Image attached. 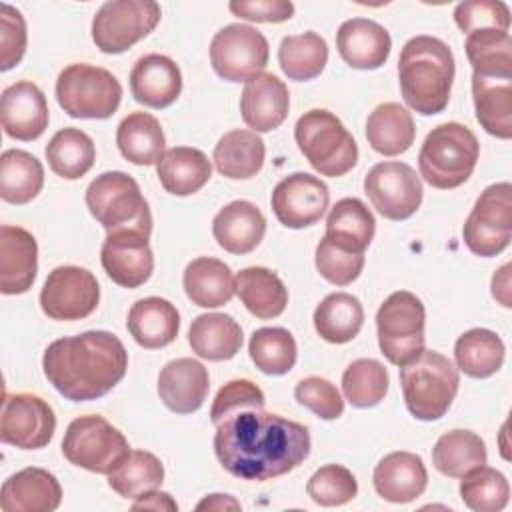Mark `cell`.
<instances>
[{
  "mask_svg": "<svg viewBox=\"0 0 512 512\" xmlns=\"http://www.w3.org/2000/svg\"><path fill=\"white\" fill-rule=\"evenodd\" d=\"M310 446V432L304 424L264 410H240L222 420L214 434L220 466L250 482L292 472L308 458Z\"/></svg>",
  "mask_w": 512,
  "mask_h": 512,
  "instance_id": "cell-1",
  "label": "cell"
},
{
  "mask_svg": "<svg viewBox=\"0 0 512 512\" xmlns=\"http://www.w3.org/2000/svg\"><path fill=\"white\" fill-rule=\"evenodd\" d=\"M42 370L66 400L90 402L106 396L126 376L128 352L112 332L88 330L50 342Z\"/></svg>",
  "mask_w": 512,
  "mask_h": 512,
  "instance_id": "cell-2",
  "label": "cell"
},
{
  "mask_svg": "<svg viewBox=\"0 0 512 512\" xmlns=\"http://www.w3.org/2000/svg\"><path fill=\"white\" fill-rule=\"evenodd\" d=\"M454 74L452 50L436 36H414L400 50V92L404 102L422 116L440 114L448 106Z\"/></svg>",
  "mask_w": 512,
  "mask_h": 512,
  "instance_id": "cell-3",
  "label": "cell"
},
{
  "mask_svg": "<svg viewBox=\"0 0 512 512\" xmlns=\"http://www.w3.org/2000/svg\"><path fill=\"white\" fill-rule=\"evenodd\" d=\"M480 144L460 122H444L428 132L418 152L420 176L438 190L462 186L474 172Z\"/></svg>",
  "mask_w": 512,
  "mask_h": 512,
  "instance_id": "cell-4",
  "label": "cell"
},
{
  "mask_svg": "<svg viewBox=\"0 0 512 512\" xmlns=\"http://www.w3.org/2000/svg\"><path fill=\"white\" fill-rule=\"evenodd\" d=\"M400 386L408 412L424 422L442 418L452 406L460 374L440 352L424 350L416 360L400 366Z\"/></svg>",
  "mask_w": 512,
  "mask_h": 512,
  "instance_id": "cell-5",
  "label": "cell"
},
{
  "mask_svg": "<svg viewBox=\"0 0 512 512\" xmlns=\"http://www.w3.org/2000/svg\"><path fill=\"white\" fill-rule=\"evenodd\" d=\"M294 140L308 164L322 176L338 178L358 162V144L342 120L322 108L304 112L294 126Z\"/></svg>",
  "mask_w": 512,
  "mask_h": 512,
  "instance_id": "cell-6",
  "label": "cell"
},
{
  "mask_svg": "<svg viewBox=\"0 0 512 512\" xmlns=\"http://www.w3.org/2000/svg\"><path fill=\"white\" fill-rule=\"evenodd\" d=\"M86 206L106 232L136 230L152 234V214L138 182L120 170L102 172L86 188Z\"/></svg>",
  "mask_w": 512,
  "mask_h": 512,
  "instance_id": "cell-7",
  "label": "cell"
},
{
  "mask_svg": "<svg viewBox=\"0 0 512 512\" xmlns=\"http://www.w3.org/2000/svg\"><path fill=\"white\" fill-rule=\"evenodd\" d=\"M424 328V304L408 290L392 292L376 312L378 346L394 366H406L426 350Z\"/></svg>",
  "mask_w": 512,
  "mask_h": 512,
  "instance_id": "cell-8",
  "label": "cell"
},
{
  "mask_svg": "<svg viewBox=\"0 0 512 512\" xmlns=\"http://www.w3.org/2000/svg\"><path fill=\"white\" fill-rule=\"evenodd\" d=\"M56 100L72 118L104 120L118 110L122 86L110 70L78 62L58 74Z\"/></svg>",
  "mask_w": 512,
  "mask_h": 512,
  "instance_id": "cell-9",
  "label": "cell"
},
{
  "mask_svg": "<svg viewBox=\"0 0 512 512\" xmlns=\"http://www.w3.org/2000/svg\"><path fill=\"white\" fill-rule=\"evenodd\" d=\"M130 452L124 434L98 414L74 418L62 438L64 458L94 474H112Z\"/></svg>",
  "mask_w": 512,
  "mask_h": 512,
  "instance_id": "cell-10",
  "label": "cell"
},
{
  "mask_svg": "<svg viewBox=\"0 0 512 512\" xmlns=\"http://www.w3.org/2000/svg\"><path fill=\"white\" fill-rule=\"evenodd\" d=\"M160 18L162 10L154 0H110L92 18V40L104 54H122L146 38Z\"/></svg>",
  "mask_w": 512,
  "mask_h": 512,
  "instance_id": "cell-11",
  "label": "cell"
},
{
  "mask_svg": "<svg viewBox=\"0 0 512 512\" xmlns=\"http://www.w3.org/2000/svg\"><path fill=\"white\" fill-rule=\"evenodd\" d=\"M466 248L480 256L492 258L508 248L512 238V186L510 182L490 184L474 202L462 226Z\"/></svg>",
  "mask_w": 512,
  "mask_h": 512,
  "instance_id": "cell-12",
  "label": "cell"
},
{
  "mask_svg": "<svg viewBox=\"0 0 512 512\" xmlns=\"http://www.w3.org/2000/svg\"><path fill=\"white\" fill-rule=\"evenodd\" d=\"M266 36L248 24H228L210 42V64L226 82H246L268 64Z\"/></svg>",
  "mask_w": 512,
  "mask_h": 512,
  "instance_id": "cell-13",
  "label": "cell"
},
{
  "mask_svg": "<svg viewBox=\"0 0 512 512\" xmlns=\"http://www.w3.org/2000/svg\"><path fill=\"white\" fill-rule=\"evenodd\" d=\"M100 302L96 276L82 266H56L42 290L40 308L50 320L72 322L90 316Z\"/></svg>",
  "mask_w": 512,
  "mask_h": 512,
  "instance_id": "cell-14",
  "label": "cell"
},
{
  "mask_svg": "<svg viewBox=\"0 0 512 512\" xmlns=\"http://www.w3.org/2000/svg\"><path fill=\"white\" fill-rule=\"evenodd\" d=\"M364 192L372 206L388 220H406L422 204V182L404 162L374 164L364 176Z\"/></svg>",
  "mask_w": 512,
  "mask_h": 512,
  "instance_id": "cell-15",
  "label": "cell"
},
{
  "mask_svg": "<svg viewBox=\"0 0 512 512\" xmlns=\"http://www.w3.org/2000/svg\"><path fill=\"white\" fill-rule=\"evenodd\" d=\"M56 430L52 406L28 392L6 394L0 416V440L20 450H40L50 444Z\"/></svg>",
  "mask_w": 512,
  "mask_h": 512,
  "instance_id": "cell-16",
  "label": "cell"
},
{
  "mask_svg": "<svg viewBox=\"0 0 512 512\" xmlns=\"http://www.w3.org/2000/svg\"><path fill=\"white\" fill-rule=\"evenodd\" d=\"M270 204L282 226L300 230L316 224L324 216L330 204V192L320 178L294 172L274 186Z\"/></svg>",
  "mask_w": 512,
  "mask_h": 512,
  "instance_id": "cell-17",
  "label": "cell"
},
{
  "mask_svg": "<svg viewBox=\"0 0 512 512\" xmlns=\"http://www.w3.org/2000/svg\"><path fill=\"white\" fill-rule=\"evenodd\" d=\"M146 234L136 230H114L106 234L100 262L108 278L122 288L146 284L154 272V254Z\"/></svg>",
  "mask_w": 512,
  "mask_h": 512,
  "instance_id": "cell-18",
  "label": "cell"
},
{
  "mask_svg": "<svg viewBox=\"0 0 512 512\" xmlns=\"http://www.w3.org/2000/svg\"><path fill=\"white\" fill-rule=\"evenodd\" d=\"M0 118L6 136L32 142L48 128V102L44 92L30 80H18L2 90Z\"/></svg>",
  "mask_w": 512,
  "mask_h": 512,
  "instance_id": "cell-19",
  "label": "cell"
},
{
  "mask_svg": "<svg viewBox=\"0 0 512 512\" xmlns=\"http://www.w3.org/2000/svg\"><path fill=\"white\" fill-rule=\"evenodd\" d=\"M288 108L290 92L278 76L270 72H258L244 82L240 114L252 132L276 130L286 120Z\"/></svg>",
  "mask_w": 512,
  "mask_h": 512,
  "instance_id": "cell-20",
  "label": "cell"
},
{
  "mask_svg": "<svg viewBox=\"0 0 512 512\" xmlns=\"http://www.w3.org/2000/svg\"><path fill=\"white\" fill-rule=\"evenodd\" d=\"M38 272L36 238L20 226H0V292L24 294L32 288Z\"/></svg>",
  "mask_w": 512,
  "mask_h": 512,
  "instance_id": "cell-21",
  "label": "cell"
},
{
  "mask_svg": "<svg viewBox=\"0 0 512 512\" xmlns=\"http://www.w3.org/2000/svg\"><path fill=\"white\" fill-rule=\"evenodd\" d=\"M336 48L350 68L376 70L388 60L392 38L382 24L370 18H350L336 32Z\"/></svg>",
  "mask_w": 512,
  "mask_h": 512,
  "instance_id": "cell-22",
  "label": "cell"
},
{
  "mask_svg": "<svg viewBox=\"0 0 512 512\" xmlns=\"http://www.w3.org/2000/svg\"><path fill=\"white\" fill-rule=\"evenodd\" d=\"M210 390L208 370L194 358L170 360L158 374V396L176 414L196 412Z\"/></svg>",
  "mask_w": 512,
  "mask_h": 512,
  "instance_id": "cell-23",
  "label": "cell"
},
{
  "mask_svg": "<svg viewBox=\"0 0 512 512\" xmlns=\"http://www.w3.org/2000/svg\"><path fill=\"white\" fill-rule=\"evenodd\" d=\"M130 92L138 104L148 108H168L182 92L178 64L164 54H146L136 60L130 72Z\"/></svg>",
  "mask_w": 512,
  "mask_h": 512,
  "instance_id": "cell-24",
  "label": "cell"
},
{
  "mask_svg": "<svg viewBox=\"0 0 512 512\" xmlns=\"http://www.w3.org/2000/svg\"><path fill=\"white\" fill-rule=\"evenodd\" d=\"M62 502L56 476L44 468H22L2 484L0 506L4 512H54Z\"/></svg>",
  "mask_w": 512,
  "mask_h": 512,
  "instance_id": "cell-25",
  "label": "cell"
},
{
  "mask_svg": "<svg viewBox=\"0 0 512 512\" xmlns=\"http://www.w3.org/2000/svg\"><path fill=\"white\" fill-rule=\"evenodd\" d=\"M372 482L380 498L394 504H406L422 496L428 484V472L418 454L398 450L386 454L376 464Z\"/></svg>",
  "mask_w": 512,
  "mask_h": 512,
  "instance_id": "cell-26",
  "label": "cell"
},
{
  "mask_svg": "<svg viewBox=\"0 0 512 512\" xmlns=\"http://www.w3.org/2000/svg\"><path fill=\"white\" fill-rule=\"evenodd\" d=\"M266 218L248 200H234L218 210L212 220V236L230 254H248L264 240Z\"/></svg>",
  "mask_w": 512,
  "mask_h": 512,
  "instance_id": "cell-27",
  "label": "cell"
},
{
  "mask_svg": "<svg viewBox=\"0 0 512 512\" xmlns=\"http://www.w3.org/2000/svg\"><path fill=\"white\" fill-rule=\"evenodd\" d=\"M126 328L138 346L146 350L164 348L178 336L180 314L170 300L148 296L132 304Z\"/></svg>",
  "mask_w": 512,
  "mask_h": 512,
  "instance_id": "cell-28",
  "label": "cell"
},
{
  "mask_svg": "<svg viewBox=\"0 0 512 512\" xmlns=\"http://www.w3.org/2000/svg\"><path fill=\"white\" fill-rule=\"evenodd\" d=\"M472 100L480 126L500 138H512V76L472 72Z\"/></svg>",
  "mask_w": 512,
  "mask_h": 512,
  "instance_id": "cell-29",
  "label": "cell"
},
{
  "mask_svg": "<svg viewBox=\"0 0 512 512\" xmlns=\"http://www.w3.org/2000/svg\"><path fill=\"white\" fill-rule=\"evenodd\" d=\"M244 342L240 324L222 312L200 314L192 320L188 330V344L192 352L210 362L234 358Z\"/></svg>",
  "mask_w": 512,
  "mask_h": 512,
  "instance_id": "cell-30",
  "label": "cell"
},
{
  "mask_svg": "<svg viewBox=\"0 0 512 512\" xmlns=\"http://www.w3.org/2000/svg\"><path fill=\"white\" fill-rule=\"evenodd\" d=\"M186 296L200 308H218L236 294V278L228 264L218 258H194L182 276Z\"/></svg>",
  "mask_w": 512,
  "mask_h": 512,
  "instance_id": "cell-31",
  "label": "cell"
},
{
  "mask_svg": "<svg viewBox=\"0 0 512 512\" xmlns=\"http://www.w3.org/2000/svg\"><path fill=\"white\" fill-rule=\"evenodd\" d=\"M156 174L168 194L190 196L206 186L212 176V164L198 148L174 146L158 160Z\"/></svg>",
  "mask_w": 512,
  "mask_h": 512,
  "instance_id": "cell-32",
  "label": "cell"
},
{
  "mask_svg": "<svg viewBox=\"0 0 512 512\" xmlns=\"http://www.w3.org/2000/svg\"><path fill=\"white\" fill-rule=\"evenodd\" d=\"M236 294L244 308L260 318L272 320L286 310L288 290L280 276L264 266H248L236 274Z\"/></svg>",
  "mask_w": 512,
  "mask_h": 512,
  "instance_id": "cell-33",
  "label": "cell"
},
{
  "mask_svg": "<svg viewBox=\"0 0 512 512\" xmlns=\"http://www.w3.org/2000/svg\"><path fill=\"white\" fill-rule=\"evenodd\" d=\"M416 138L412 114L398 102L378 104L366 120V140L382 156L404 154Z\"/></svg>",
  "mask_w": 512,
  "mask_h": 512,
  "instance_id": "cell-34",
  "label": "cell"
},
{
  "mask_svg": "<svg viewBox=\"0 0 512 512\" xmlns=\"http://www.w3.org/2000/svg\"><path fill=\"white\" fill-rule=\"evenodd\" d=\"M374 232L376 220L370 208L358 198H342L332 206L326 218L324 238L338 248L364 254L374 238Z\"/></svg>",
  "mask_w": 512,
  "mask_h": 512,
  "instance_id": "cell-35",
  "label": "cell"
},
{
  "mask_svg": "<svg viewBox=\"0 0 512 512\" xmlns=\"http://www.w3.org/2000/svg\"><path fill=\"white\" fill-rule=\"evenodd\" d=\"M266 146L252 130H230L214 146V166L230 180H248L264 166Z\"/></svg>",
  "mask_w": 512,
  "mask_h": 512,
  "instance_id": "cell-36",
  "label": "cell"
},
{
  "mask_svg": "<svg viewBox=\"0 0 512 512\" xmlns=\"http://www.w3.org/2000/svg\"><path fill=\"white\" fill-rule=\"evenodd\" d=\"M120 154L136 166L158 164L164 150V132L160 122L148 112H132L116 128Z\"/></svg>",
  "mask_w": 512,
  "mask_h": 512,
  "instance_id": "cell-37",
  "label": "cell"
},
{
  "mask_svg": "<svg viewBox=\"0 0 512 512\" xmlns=\"http://www.w3.org/2000/svg\"><path fill=\"white\" fill-rule=\"evenodd\" d=\"M314 328L330 344H346L358 336L364 324L360 300L348 292L328 294L314 310Z\"/></svg>",
  "mask_w": 512,
  "mask_h": 512,
  "instance_id": "cell-38",
  "label": "cell"
},
{
  "mask_svg": "<svg viewBox=\"0 0 512 512\" xmlns=\"http://www.w3.org/2000/svg\"><path fill=\"white\" fill-rule=\"evenodd\" d=\"M44 186L42 162L18 148L4 150L0 156V198L8 204L32 202Z\"/></svg>",
  "mask_w": 512,
  "mask_h": 512,
  "instance_id": "cell-39",
  "label": "cell"
},
{
  "mask_svg": "<svg viewBox=\"0 0 512 512\" xmlns=\"http://www.w3.org/2000/svg\"><path fill=\"white\" fill-rule=\"evenodd\" d=\"M506 356L502 338L488 328H472L458 336L454 344L456 368L470 378H488L496 374Z\"/></svg>",
  "mask_w": 512,
  "mask_h": 512,
  "instance_id": "cell-40",
  "label": "cell"
},
{
  "mask_svg": "<svg viewBox=\"0 0 512 512\" xmlns=\"http://www.w3.org/2000/svg\"><path fill=\"white\" fill-rule=\"evenodd\" d=\"M488 458L484 440L472 430H450L432 448L434 468L448 478H462L466 472L484 466Z\"/></svg>",
  "mask_w": 512,
  "mask_h": 512,
  "instance_id": "cell-41",
  "label": "cell"
},
{
  "mask_svg": "<svg viewBox=\"0 0 512 512\" xmlns=\"http://www.w3.org/2000/svg\"><path fill=\"white\" fill-rule=\"evenodd\" d=\"M46 160L50 170L64 180L82 178L96 160L92 138L80 128H62L46 144Z\"/></svg>",
  "mask_w": 512,
  "mask_h": 512,
  "instance_id": "cell-42",
  "label": "cell"
},
{
  "mask_svg": "<svg viewBox=\"0 0 512 512\" xmlns=\"http://www.w3.org/2000/svg\"><path fill=\"white\" fill-rule=\"evenodd\" d=\"M326 62H328V44L320 34L312 30L284 36L280 42L278 64L290 80L308 82L322 74Z\"/></svg>",
  "mask_w": 512,
  "mask_h": 512,
  "instance_id": "cell-43",
  "label": "cell"
},
{
  "mask_svg": "<svg viewBox=\"0 0 512 512\" xmlns=\"http://www.w3.org/2000/svg\"><path fill=\"white\" fill-rule=\"evenodd\" d=\"M164 482L162 462L146 450H132L128 458L108 474V486L126 500H136L146 492L158 490Z\"/></svg>",
  "mask_w": 512,
  "mask_h": 512,
  "instance_id": "cell-44",
  "label": "cell"
},
{
  "mask_svg": "<svg viewBox=\"0 0 512 512\" xmlns=\"http://www.w3.org/2000/svg\"><path fill=\"white\" fill-rule=\"evenodd\" d=\"M466 56L476 74L512 76L510 32L484 28L466 36Z\"/></svg>",
  "mask_w": 512,
  "mask_h": 512,
  "instance_id": "cell-45",
  "label": "cell"
},
{
  "mask_svg": "<svg viewBox=\"0 0 512 512\" xmlns=\"http://www.w3.org/2000/svg\"><path fill=\"white\" fill-rule=\"evenodd\" d=\"M248 354L256 368L270 376L288 374L298 356L296 340L286 328H258L250 336Z\"/></svg>",
  "mask_w": 512,
  "mask_h": 512,
  "instance_id": "cell-46",
  "label": "cell"
},
{
  "mask_svg": "<svg viewBox=\"0 0 512 512\" xmlns=\"http://www.w3.org/2000/svg\"><path fill=\"white\" fill-rule=\"evenodd\" d=\"M390 378L382 362L374 358H358L342 374L344 398L354 408H372L388 394Z\"/></svg>",
  "mask_w": 512,
  "mask_h": 512,
  "instance_id": "cell-47",
  "label": "cell"
},
{
  "mask_svg": "<svg viewBox=\"0 0 512 512\" xmlns=\"http://www.w3.org/2000/svg\"><path fill=\"white\" fill-rule=\"evenodd\" d=\"M460 498L474 512H500L510 500V484L500 470L484 464L462 476Z\"/></svg>",
  "mask_w": 512,
  "mask_h": 512,
  "instance_id": "cell-48",
  "label": "cell"
},
{
  "mask_svg": "<svg viewBox=\"0 0 512 512\" xmlns=\"http://www.w3.org/2000/svg\"><path fill=\"white\" fill-rule=\"evenodd\" d=\"M306 492L320 506H342L358 494V482L346 466L326 464L310 476Z\"/></svg>",
  "mask_w": 512,
  "mask_h": 512,
  "instance_id": "cell-49",
  "label": "cell"
},
{
  "mask_svg": "<svg viewBox=\"0 0 512 512\" xmlns=\"http://www.w3.org/2000/svg\"><path fill=\"white\" fill-rule=\"evenodd\" d=\"M314 262L316 270L324 280H328L334 286H348L360 276L366 258L364 254L348 252L344 248L334 246L328 238H322L316 246Z\"/></svg>",
  "mask_w": 512,
  "mask_h": 512,
  "instance_id": "cell-50",
  "label": "cell"
},
{
  "mask_svg": "<svg viewBox=\"0 0 512 512\" xmlns=\"http://www.w3.org/2000/svg\"><path fill=\"white\" fill-rule=\"evenodd\" d=\"M454 22L466 36L484 28L508 32L510 8L500 0H466L454 8Z\"/></svg>",
  "mask_w": 512,
  "mask_h": 512,
  "instance_id": "cell-51",
  "label": "cell"
},
{
  "mask_svg": "<svg viewBox=\"0 0 512 512\" xmlns=\"http://www.w3.org/2000/svg\"><path fill=\"white\" fill-rule=\"evenodd\" d=\"M264 404V392L252 380H230L218 390L210 408V420L214 426H218L222 420L240 410H264Z\"/></svg>",
  "mask_w": 512,
  "mask_h": 512,
  "instance_id": "cell-52",
  "label": "cell"
},
{
  "mask_svg": "<svg viewBox=\"0 0 512 512\" xmlns=\"http://www.w3.org/2000/svg\"><path fill=\"white\" fill-rule=\"evenodd\" d=\"M294 398L322 420H336L344 412V400L338 388L320 376L302 378L294 388Z\"/></svg>",
  "mask_w": 512,
  "mask_h": 512,
  "instance_id": "cell-53",
  "label": "cell"
},
{
  "mask_svg": "<svg viewBox=\"0 0 512 512\" xmlns=\"http://www.w3.org/2000/svg\"><path fill=\"white\" fill-rule=\"evenodd\" d=\"M28 32L22 12L10 4H0V70L14 68L26 52Z\"/></svg>",
  "mask_w": 512,
  "mask_h": 512,
  "instance_id": "cell-54",
  "label": "cell"
},
{
  "mask_svg": "<svg viewBox=\"0 0 512 512\" xmlns=\"http://www.w3.org/2000/svg\"><path fill=\"white\" fill-rule=\"evenodd\" d=\"M230 12L242 20L278 24L294 16V4L288 0H232Z\"/></svg>",
  "mask_w": 512,
  "mask_h": 512,
  "instance_id": "cell-55",
  "label": "cell"
},
{
  "mask_svg": "<svg viewBox=\"0 0 512 512\" xmlns=\"http://www.w3.org/2000/svg\"><path fill=\"white\" fill-rule=\"evenodd\" d=\"M132 510H168V512H176L178 504L176 500H172V496L168 492H146L140 498H136V502L132 504Z\"/></svg>",
  "mask_w": 512,
  "mask_h": 512,
  "instance_id": "cell-56",
  "label": "cell"
},
{
  "mask_svg": "<svg viewBox=\"0 0 512 512\" xmlns=\"http://www.w3.org/2000/svg\"><path fill=\"white\" fill-rule=\"evenodd\" d=\"M510 264H504L500 270L494 272L492 276V296L504 306L510 308L512 300H510Z\"/></svg>",
  "mask_w": 512,
  "mask_h": 512,
  "instance_id": "cell-57",
  "label": "cell"
},
{
  "mask_svg": "<svg viewBox=\"0 0 512 512\" xmlns=\"http://www.w3.org/2000/svg\"><path fill=\"white\" fill-rule=\"evenodd\" d=\"M198 510H240V502L230 494H210L196 504Z\"/></svg>",
  "mask_w": 512,
  "mask_h": 512,
  "instance_id": "cell-58",
  "label": "cell"
}]
</instances>
